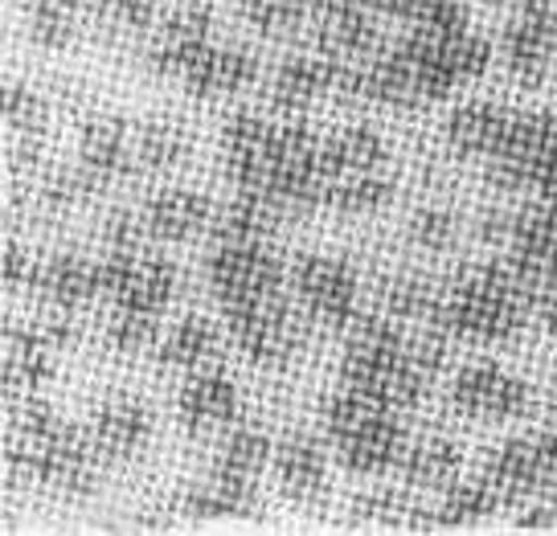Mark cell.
<instances>
[{
  "label": "cell",
  "mask_w": 557,
  "mask_h": 536,
  "mask_svg": "<svg viewBox=\"0 0 557 536\" xmlns=\"http://www.w3.org/2000/svg\"><path fill=\"white\" fill-rule=\"evenodd\" d=\"M443 278L418 275V271H398L382 278V308L377 312L394 315L401 324H435Z\"/></svg>",
  "instance_id": "8d00e7d4"
},
{
  "label": "cell",
  "mask_w": 557,
  "mask_h": 536,
  "mask_svg": "<svg viewBox=\"0 0 557 536\" xmlns=\"http://www.w3.org/2000/svg\"><path fill=\"white\" fill-rule=\"evenodd\" d=\"M87 25L107 37H144L157 29V0H83Z\"/></svg>",
  "instance_id": "ab89813d"
},
{
  "label": "cell",
  "mask_w": 557,
  "mask_h": 536,
  "mask_svg": "<svg viewBox=\"0 0 557 536\" xmlns=\"http://www.w3.org/2000/svg\"><path fill=\"white\" fill-rule=\"evenodd\" d=\"M554 139H557L554 111H521V107H517V120H512V132H508L500 157L487 164L492 176L500 180V189L533 192L541 160H545V152L554 148Z\"/></svg>",
  "instance_id": "7402d4cb"
},
{
  "label": "cell",
  "mask_w": 557,
  "mask_h": 536,
  "mask_svg": "<svg viewBox=\"0 0 557 536\" xmlns=\"http://www.w3.org/2000/svg\"><path fill=\"white\" fill-rule=\"evenodd\" d=\"M103 259V299L111 308H132V312L164 315L176 299V266L164 254L139 246L123 254H99Z\"/></svg>",
  "instance_id": "8fae6325"
},
{
  "label": "cell",
  "mask_w": 557,
  "mask_h": 536,
  "mask_svg": "<svg viewBox=\"0 0 557 536\" xmlns=\"http://www.w3.org/2000/svg\"><path fill=\"white\" fill-rule=\"evenodd\" d=\"M78 173L87 176L95 192L136 176V123L123 115H90L78 127Z\"/></svg>",
  "instance_id": "e0dca14e"
},
{
  "label": "cell",
  "mask_w": 557,
  "mask_h": 536,
  "mask_svg": "<svg viewBox=\"0 0 557 536\" xmlns=\"http://www.w3.org/2000/svg\"><path fill=\"white\" fill-rule=\"evenodd\" d=\"M0 115H4V132L13 139V152L25 157L37 139H41V132H46L50 107H46V99H41L34 87L9 83V87H4V99H0Z\"/></svg>",
  "instance_id": "74e56055"
},
{
  "label": "cell",
  "mask_w": 557,
  "mask_h": 536,
  "mask_svg": "<svg viewBox=\"0 0 557 536\" xmlns=\"http://www.w3.org/2000/svg\"><path fill=\"white\" fill-rule=\"evenodd\" d=\"M34 266L37 259L25 250L21 242H4V254H0V283H4V291H17V287H29V278H34Z\"/></svg>",
  "instance_id": "ee69618b"
},
{
  "label": "cell",
  "mask_w": 557,
  "mask_h": 536,
  "mask_svg": "<svg viewBox=\"0 0 557 536\" xmlns=\"http://www.w3.org/2000/svg\"><path fill=\"white\" fill-rule=\"evenodd\" d=\"M160 364L181 369V373H197V369H213L222 361V332L209 315H185L173 328H164L157 348Z\"/></svg>",
  "instance_id": "4dcf8cb0"
},
{
  "label": "cell",
  "mask_w": 557,
  "mask_h": 536,
  "mask_svg": "<svg viewBox=\"0 0 557 536\" xmlns=\"http://www.w3.org/2000/svg\"><path fill=\"white\" fill-rule=\"evenodd\" d=\"M533 324L529 283L512 262H471L443 278L435 328L463 345H508Z\"/></svg>",
  "instance_id": "277c9868"
},
{
  "label": "cell",
  "mask_w": 557,
  "mask_h": 536,
  "mask_svg": "<svg viewBox=\"0 0 557 536\" xmlns=\"http://www.w3.org/2000/svg\"><path fill=\"white\" fill-rule=\"evenodd\" d=\"M176 508L193 520L250 516V512L259 508V491L230 484V479H222V475H213V471L206 468V475H197V479H189V484L181 487Z\"/></svg>",
  "instance_id": "d590c367"
},
{
  "label": "cell",
  "mask_w": 557,
  "mask_h": 536,
  "mask_svg": "<svg viewBox=\"0 0 557 536\" xmlns=\"http://www.w3.org/2000/svg\"><path fill=\"white\" fill-rule=\"evenodd\" d=\"M369 13H377V17H389V21H406L414 17L418 9H422V0H361Z\"/></svg>",
  "instance_id": "f6af8a7d"
},
{
  "label": "cell",
  "mask_w": 557,
  "mask_h": 536,
  "mask_svg": "<svg viewBox=\"0 0 557 536\" xmlns=\"http://www.w3.org/2000/svg\"><path fill=\"white\" fill-rule=\"evenodd\" d=\"M193 152V132L173 115H148L136 123V164L144 176L176 173Z\"/></svg>",
  "instance_id": "d6a6232c"
},
{
  "label": "cell",
  "mask_w": 557,
  "mask_h": 536,
  "mask_svg": "<svg viewBox=\"0 0 557 536\" xmlns=\"http://www.w3.org/2000/svg\"><path fill=\"white\" fill-rule=\"evenodd\" d=\"M144 229L157 246H185L213 229L218 209L197 189H160L144 201Z\"/></svg>",
  "instance_id": "4316f807"
},
{
  "label": "cell",
  "mask_w": 557,
  "mask_h": 536,
  "mask_svg": "<svg viewBox=\"0 0 557 536\" xmlns=\"http://www.w3.org/2000/svg\"><path fill=\"white\" fill-rule=\"evenodd\" d=\"M29 291L50 308L53 315H74L90 308L95 299H103V259L78 254V250H58L37 259Z\"/></svg>",
  "instance_id": "2e32d148"
},
{
  "label": "cell",
  "mask_w": 557,
  "mask_h": 536,
  "mask_svg": "<svg viewBox=\"0 0 557 536\" xmlns=\"http://www.w3.org/2000/svg\"><path fill=\"white\" fill-rule=\"evenodd\" d=\"M549 426L557 431V389L549 394Z\"/></svg>",
  "instance_id": "bcb514c9"
},
{
  "label": "cell",
  "mask_w": 557,
  "mask_h": 536,
  "mask_svg": "<svg viewBox=\"0 0 557 536\" xmlns=\"http://www.w3.org/2000/svg\"><path fill=\"white\" fill-rule=\"evenodd\" d=\"M4 468L17 484H37L62 496H90L107 463L87 426H70L50 406L21 398L4 431Z\"/></svg>",
  "instance_id": "3957f363"
},
{
  "label": "cell",
  "mask_w": 557,
  "mask_h": 536,
  "mask_svg": "<svg viewBox=\"0 0 557 536\" xmlns=\"http://www.w3.org/2000/svg\"><path fill=\"white\" fill-rule=\"evenodd\" d=\"M160 315L152 312H132V308H111L107 315V345L123 352V357H144V352H152L160 348Z\"/></svg>",
  "instance_id": "b9f144b4"
},
{
  "label": "cell",
  "mask_w": 557,
  "mask_h": 536,
  "mask_svg": "<svg viewBox=\"0 0 557 536\" xmlns=\"http://www.w3.org/2000/svg\"><path fill=\"white\" fill-rule=\"evenodd\" d=\"M66 315H50V324L41 328H4V348H0V381L4 394L13 401L34 398L37 389L53 377L58 369V352L66 348Z\"/></svg>",
  "instance_id": "9a60e30c"
},
{
  "label": "cell",
  "mask_w": 557,
  "mask_h": 536,
  "mask_svg": "<svg viewBox=\"0 0 557 536\" xmlns=\"http://www.w3.org/2000/svg\"><path fill=\"white\" fill-rule=\"evenodd\" d=\"M389 173V148L377 127L369 123H345L332 136H324V201L332 189L352 180H377Z\"/></svg>",
  "instance_id": "ffe728a7"
},
{
  "label": "cell",
  "mask_w": 557,
  "mask_h": 536,
  "mask_svg": "<svg viewBox=\"0 0 557 536\" xmlns=\"http://www.w3.org/2000/svg\"><path fill=\"white\" fill-rule=\"evenodd\" d=\"M398 414L401 410H394V406L345 385L336 398L324 401L320 422H324V438L336 450L341 468L361 475V479H377V475L398 471L406 442H410Z\"/></svg>",
  "instance_id": "5b68a950"
},
{
  "label": "cell",
  "mask_w": 557,
  "mask_h": 536,
  "mask_svg": "<svg viewBox=\"0 0 557 536\" xmlns=\"http://www.w3.org/2000/svg\"><path fill=\"white\" fill-rule=\"evenodd\" d=\"M484 4H500V0H484Z\"/></svg>",
  "instance_id": "c3c4849f"
},
{
  "label": "cell",
  "mask_w": 557,
  "mask_h": 536,
  "mask_svg": "<svg viewBox=\"0 0 557 536\" xmlns=\"http://www.w3.org/2000/svg\"><path fill=\"white\" fill-rule=\"evenodd\" d=\"M238 13L262 37H287L312 21V0H238Z\"/></svg>",
  "instance_id": "60d3db41"
},
{
  "label": "cell",
  "mask_w": 557,
  "mask_h": 536,
  "mask_svg": "<svg viewBox=\"0 0 557 536\" xmlns=\"http://www.w3.org/2000/svg\"><path fill=\"white\" fill-rule=\"evenodd\" d=\"M500 250L529 287L557 278V205L533 197V205L517 209L508 217V234Z\"/></svg>",
  "instance_id": "d6986e66"
},
{
  "label": "cell",
  "mask_w": 557,
  "mask_h": 536,
  "mask_svg": "<svg viewBox=\"0 0 557 536\" xmlns=\"http://www.w3.org/2000/svg\"><path fill=\"white\" fill-rule=\"evenodd\" d=\"M496 512H505V500L496 496V487L487 484L484 475H475V479L459 475L451 487L438 491L435 508H431V528H475Z\"/></svg>",
  "instance_id": "836d02e7"
},
{
  "label": "cell",
  "mask_w": 557,
  "mask_h": 536,
  "mask_svg": "<svg viewBox=\"0 0 557 536\" xmlns=\"http://www.w3.org/2000/svg\"><path fill=\"white\" fill-rule=\"evenodd\" d=\"M238 414H243V394L218 369H197V373H189V381L176 394V422L193 438H206V434L238 426Z\"/></svg>",
  "instance_id": "44dd1931"
},
{
  "label": "cell",
  "mask_w": 557,
  "mask_h": 536,
  "mask_svg": "<svg viewBox=\"0 0 557 536\" xmlns=\"http://www.w3.org/2000/svg\"><path fill=\"white\" fill-rule=\"evenodd\" d=\"M484 479L496 487L505 508L545 503L557 520V431L517 434L487 454Z\"/></svg>",
  "instance_id": "8992f818"
},
{
  "label": "cell",
  "mask_w": 557,
  "mask_h": 536,
  "mask_svg": "<svg viewBox=\"0 0 557 536\" xmlns=\"http://www.w3.org/2000/svg\"><path fill=\"white\" fill-rule=\"evenodd\" d=\"M451 336L435 324L410 332L394 315H361L341 348V381L394 410H414L447 364Z\"/></svg>",
  "instance_id": "7a4b0ae2"
},
{
  "label": "cell",
  "mask_w": 557,
  "mask_h": 536,
  "mask_svg": "<svg viewBox=\"0 0 557 536\" xmlns=\"http://www.w3.org/2000/svg\"><path fill=\"white\" fill-rule=\"evenodd\" d=\"M308 25H312L315 50L332 53L341 62H366L382 46L377 13H369L366 4H320L312 9Z\"/></svg>",
  "instance_id": "83f0119b"
},
{
  "label": "cell",
  "mask_w": 557,
  "mask_h": 536,
  "mask_svg": "<svg viewBox=\"0 0 557 536\" xmlns=\"http://www.w3.org/2000/svg\"><path fill=\"white\" fill-rule=\"evenodd\" d=\"M262 78V62L243 46H218L209 41L193 53V62L181 70V87L189 90L193 99H234L250 90Z\"/></svg>",
  "instance_id": "603a6c76"
},
{
  "label": "cell",
  "mask_w": 557,
  "mask_h": 536,
  "mask_svg": "<svg viewBox=\"0 0 557 536\" xmlns=\"http://www.w3.org/2000/svg\"><path fill=\"white\" fill-rule=\"evenodd\" d=\"M222 315H226V332L234 348L259 369H283L287 361H296L304 336H308V324H312L296 303V295L287 291H275Z\"/></svg>",
  "instance_id": "52a82bcc"
},
{
  "label": "cell",
  "mask_w": 557,
  "mask_h": 536,
  "mask_svg": "<svg viewBox=\"0 0 557 536\" xmlns=\"http://www.w3.org/2000/svg\"><path fill=\"white\" fill-rule=\"evenodd\" d=\"M213 41V9L185 0L157 21L144 46V66L157 78H181V70L193 62V53Z\"/></svg>",
  "instance_id": "ac0fdd59"
},
{
  "label": "cell",
  "mask_w": 557,
  "mask_h": 536,
  "mask_svg": "<svg viewBox=\"0 0 557 536\" xmlns=\"http://www.w3.org/2000/svg\"><path fill=\"white\" fill-rule=\"evenodd\" d=\"M206 287L222 312L287 291V271L271 242H213L206 254Z\"/></svg>",
  "instance_id": "9c48e42d"
},
{
  "label": "cell",
  "mask_w": 557,
  "mask_h": 536,
  "mask_svg": "<svg viewBox=\"0 0 557 536\" xmlns=\"http://www.w3.org/2000/svg\"><path fill=\"white\" fill-rule=\"evenodd\" d=\"M222 169L238 192H259L278 205V169H283V120L238 111L222 127ZM283 209V205H278ZM292 222V217H287Z\"/></svg>",
  "instance_id": "ba28073f"
},
{
  "label": "cell",
  "mask_w": 557,
  "mask_h": 536,
  "mask_svg": "<svg viewBox=\"0 0 557 536\" xmlns=\"http://www.w3.org/2000/svg\"><path fill=\"white\" fill-rule=\"evenodd\" d=\"M406 234H410V242L418 250H426V254H447L455 242H459V217H455L451 209H418L410 225H406Z\"/></svg>",
  "instance_id": "7bdbcfd3"
},
{
  "label": "cell",
  "mask_w": 557,
  "mask_h": 536,
  "mask_svg": "<svg viewBox=\"0 0 557 536\" xmlns=\"http://www.w3.org/2000/svg\"><path fill=\"white\" fill-rule=\"evenodd\" d=\"M487 66H492V41L471 25L468 29L406 25L398 41H382L366 62H348L345 99L414 111L484 78Z\"/></svg>",
  "instance_id": "6da1fadb"
},
{
  "label": "cell",
  "mask_w": 557,
  "mask_h": 536,
  "mask_svg": "<svg viewBox=\"0 0 557 536\" xmlns=\"http://www.w3.org/2000/svg\"><path fill=\"white\" fill-rule=\"evenodd\" d=\"M271 459H275V442L259 426H230L226 438L213 450V459H209V471L230 479V484L259 491V479Z\"/></svg>",
  "instance_id": "f546056e"
},
{
  "label": "cell",
  "mask_w": 557,
  "mask_h": 536,
  "mask_svg": "<svg viewBox=\"0 0 557 536\" xmlns=\"http://www.w3.org/2000/svg\"><path fill=\"white\" fill-rule=\"evenodd\" d=\"M500 58L512 78L537 87L557 70V0H517L500 34Z\"/></svg>",
  "instance_id": "7c38bea8"
},
{
  "label": "cell",
  "mask_w": 557,
  "mask_h": 536,
  "mask_svg": "<svg viewBox=\"0 0 557 536\" xmlns=\"http://www.w3.org/2000/svg\"><path fill=\"white\" fill-rule=\"evenodd\" d=\"M21 17H25V34L37 50L62 53L70 50L83 25H87V4L83 0H25L21 4Z\"/></svg>",
  "instance_id": "e575fe53"
},
{
  "label": "cell",
  "mask_w": 557,
  "mask_h": 536,
  "mask_svg": "<svg viewBox=\"0 0 557 536\" xmlns=\"http://www.w3.org/2000/svg\"><path fill=\"white\" fill-rule=\"evenodd\" d=\"M352 520L369 524V528H431V508L414 503L406 491L382 487L352 503Z\"/></svg>",
  "instance_id": "f35d334b"
},
{
  "label": "cell",
  "mask_w": 557,
  "mask_h": 536,
  "mask_svg": "<svg viewBox=\"0 0 557 536\" xmlns=\"http://www.w3.org/2000/svg\"><path fill=\"white\" fill-rule=\"evenodd\" d=\"M320 4H361V0H312V9H320Z\"/></svg>",
  "instance_id": "7dc6e473"
},
{
  "label": "cell",
  "mask_w": 557,
  "mask_h": 536,
  "mask_svg": "<svg viewBox=\"0 0 557 536\" xmlns=\"http://www.w3.org/2000/svg\"><path fill=\"white\" fill-rule=\"evenodd\" d=\"M451 406L471 422H517L533 410L529 381L492 361L463 364L451 381Z\"/></svg>",
  "instance_id": "5bb4252c"
},
{
  "label": "cell",
  "mask_w": 557,
  "mask_h": 536,
  "mask_svg": "<svg viewBox=\"0 0 557 536\" xmlns=\"http://www.w3.org/2000/svg\"><path fill=\"white\" fill-rule=\"evenodd\" d=\"M398 475L410 491H431V496H438L443 487H451L463 475V450L447 434L410 438L398 463Z\"/></svg>",
  "instance_id": "f1b7e54d"
},
{
  "label": "cell",
  "mask_w": 557,
  "mask_h": 536,
  "mask_svg": "<svg viewBox=\"0 0 557 536\" xmlns=\"http://www.w3.org/2000/svg\"><path fill=\"white\" fill-rule=\"evenodd\" d=\"M329 438H315L308 431H292L275 442V484L287 500L320 503L329 496Z\"/></svg>",
  "instance_id": "cb8c5ba5"
},
{
  "label": "cell",
  "mask_w": 557,
  "mask_h": 536,
  "mask_svg": "<svg viewBox=\"0 0 557 536\" xmlns=\"http://www.w3.org/2000/svg\"><path fill=\"white\" fill-rule=\"evenodd\" d=\"M152 414H148V406L136 398H107L95 417H90V442L99 450V459H103L107 468H120V463H132L139 459L148 442H152Z\"/></svg>",
  "instance_id": "d4e9b609"
},
{
  "label": "cell",
  "mask_w": 557,
  "mask_h": 536,
  "mask_svg": "<svg viewBox=\"0 0 557 536\" xmlns=\"http://www.w3.org/2000/svg\"><path fill=\"white\" fill-rule=\"evenodd\" d=\"M287 222V213L259 192H238L226 209H218L213 217V242H275L278 225Z\"/></svg>",
  "instance_id": "1f68e13d"
},
{
  "label": "cell",
  "mask_w": 557,
  "mask_h": 536,
  "mask_svg": "<svg viewBox=\"0 0 557 536\" xmlns=\"http://www.w3.org/2000/svg\"><path fill=\"white\" fill-rule=\"evenodd\" d=\"M292 295L315 328L345 332L361 320V278L336 254H299L287 271Z\"/></svg>",
  "instance_id": "30bf717a"
},
{
  "label": "cell",
  "mask_w": 557,
  "mask_h": 536,
  "mask_svg": "<svg viewBox=\"0 0 557 536\" xmlns=\"http://www.w3.org/2000/svg\"><path fill=\"white\" fill-rule=\"evenodd\" d=\"M345 74L348 62L332 58L324 50H304V53H287L271 78H267V99H271V111L278 115H308L315 103H324L332 95H345Z\"/></svg>",
  "instance_id": "4fadbf2b"
},
{
  "label": "cell",
  "mask_w": 557,
  "mask_h": 536,
  "mask_svg": "<svg viewBox=\"0 0 557 536\" xmlns=\"http://www.w3.org/2000/svg\"><path fill=\"white\" fill-rule=\"evenodd\" d=\"M512 120H517V107L492 103V99H471V103L455 107L451 115H447L443 136H447L455 157L492 164V160L500 157L508 132H512Z\"/></svg>",
  "instance_id": "484cf974"
}]
</instances>
